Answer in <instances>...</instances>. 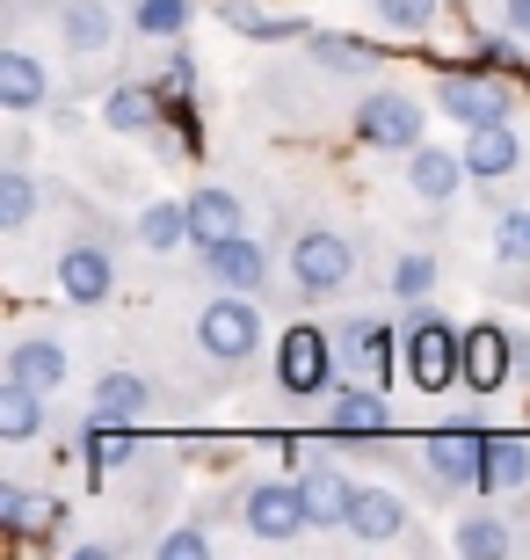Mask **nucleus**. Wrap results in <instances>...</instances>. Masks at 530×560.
<instances>
[{
  "label": "nucleus",
  "instance_id": "21",
  "mask_svg": "<svg viewBox=\"0 0 530 560\" xmlns=\"http://www.w3.org/2000/svg\"><path fill=\"white\" fill-rule=\"evenodd\" d=\"M161 117H167L161 88L123 81V88H109V95H103V125H109V131H123V139H139V131H153Z\"/></svg>",
  "mask_w": 530,
  "mask_h": 560
},
{
  "label": "nucleus",
  "instance_id": "13",
  "mask_svg": "<svg viewBox=\"0 0 530 560\" xmlns=\"http://www.w3.org/2000/svg\"><path fill=\"white\" fill-rule=\"evenodd\" d=\"M509 328L502 320H472L466 328V386L472 394H502L509 386Z\"/></svg>",
  "mask_w": 530,
  "mask_h": 560
},
{
  "label": "nucleus",
  "instance_id": "3",
  "mask_svg": "<svg viewBox=\"0 0 530 560\" xmlns=\"http://www.w3.org/2000/svg\"><path fill=\"white\" fill-rule=\"evenodd\" d=\"M291 284L306 291V299H342L356 284V248H349V233L334 226H313L291 241Z\"/></svg>",
  "mask_w": 530,
  "mask_h": 560
},
{
  "label": "nucleus",
  "instance_id": "16",
  "mask_svg": "<svg viewBox=\"0 0 530 560\" xmlns=\"http://www.w3.org/2000/svg\"><path fill=\"white\" fill-rule=\"evenodd\" d=\"M44 103H51L44 59L22 51V44H8V51H0V109H8V117H30V109H44Z\"/></svg>",
  "mask_w": 530,
  "mask_h": 560
},
{
  "label": "nucleus",
  "instance_id": "9",
  "mask_svg": "<svg viewBox=\"0 0 530 560\" xmlns=\"http://www.w3.org/2000/svg\"><path fill=\"white\" fill-rule=\"evenodd\" d=\"M428 474H436V488H480V474H487V430H436L422 444Z\"/></svg>",
  "mask_w": 530,
  "mask_h": 560
},
{
  "label": "nucleus",
  "instance_id": "25",
  "mask_svg": "<svg viewBox=\"0 0 530 560\" xmlns=\"http://www.w3.org/2000/svg\"><path fill=\"white\" fill-rule=\"evenodd\" d=\"M487 495H516L530 488V436H487V474H480Z\"/></svg>",
  "mask_w": 530,
  "mask_h": 560
},
{
  "label": "nucleus",
  "instance_id": "19",
  "mask_svg": "<svg viewBox=\"0 0 530 560\" xmlns=\"http://www.w3.org/2000/svg\"><path fill=\"white\" fill-rule=\"evenodd\" d=\"M408 183H414V197H428V205H450V197H458V183H472V167H466V153L414 145V153H408Z\"/></svg>",
  "mask_w": 530,
  "mask_h": 560
},
{
  "label": "nucleus",
  "instance_id": "6",
  "mask_svg": "<svg viewBox=\"0 0 530 560\" xmlns=\"http://www.w3.org/2000/svg\"><path fill=\"white\" fill-rule=\"evenodd\" d=\"M334 364H342V350H334V335L320 328H291L284 342H276V386H284L291 400H313L334 386Z\"/></svg>",
  "mask_w": 530,
  "mask_h": 560
},
{
  "label": "nucleus",
  "instance_id": "30",
  "mask_svg": "<svg viewBox=\"0 0 530 560\" xmlns=\"http://www.w3.org/2000/svg\"><path fill=\"white\" fill-rule=\"evenodd\" d=\"M44 524H66V502H30V488L0 480V532H44Z\"/></svg>",
  "mask_w": 530,
  "mask_h": 560
},
{
  "label": "nucleus",
  "instance_id": "10",
  "mask_svg": "<svg viewBox=\"0 0 530 560\" xmlns=\"http://www.w3.org/2000/svg\"><path fill=\"white\" fill-rule=\"evenodd\" d=\"M334 350H342L349 378H386L392 372V328L370 320V313H349L342 328H334Z\"/></svg>",
  "mask_w": 530,
  "mask_h": 560
},
{
  "label": "nucleus",
  "instance_id": "32",
  "mask_svg": "<svg viewBox=\"0 0 530 560\" xmlns=\"http://www.w3.org/2000/svg\"><path fill=\"white\" fill-rule=\"evenodd\" d=\"M197 0H131V30L139 37H182Z\"/></svg>",
  "mask_w": 530,
  "mask_h": 560
},
{
  "label": "nucleus",
  "instance_id": "5",
  "mask_svg": "<svg viewBox=\"0 0 530 560\" xmlns=\"http://www.w3.org/2000/svg\"><path fill=\"white\" fill-rule=\"evenodd\" d=\"M422 103L414 95H400V88H378V95H364L356 103V117H349V131L364 145H378V153H414L422 145Z\"/></svg>",
  "mask_w": 530,
  "mask_h": 560
},
{
  "label": "nucleus",
  "instance_id": "1",
  "mask_svg": "<svg viewBox=\"0 0 530 560\" xmlns=\"http://www.w3.org/2000/svg\"><path fill=\"white\" fill-rule=\"evenodd\" d=\"M408 378L422 394H450V386L466 378V335L450 328L428 299L408 306Z\"/></svg>",
  "mask_w": 530,
  "mask_h": 560
},
{
  "label": "nucleus",
  "instance_id": "20",
  "mask_svg": "<svg viewBox=\"0 0 530 560\" xmlns=\"http://www.w3.org/2000/svg\"><path fill=\"white\" fill-rule=\"evenodd\" d=\"M466 167H472V183H502V175H516V167H523V139H516L509 125L466 131Z\"/></svg>",
  "mask_w": 530,
  "mask_h": 560
},
{
  "label": "nucleus",
  "instance_id": "22",
  "mask_svg": "<svg viewBox=\"0 0 530 560\" xmlns=\"http://www.w3.org/2000/svg\"><path fill=\"white\" fill-rule=\"evenodd\" d=\"M204 262H211V277H219L225 291H262V277H269V255L255 248L247 233H233V241L204 248Z\"/></svg>",
  "mask_w": 530,
  "mask_h": 560
},
{
  "label": "nucleus",
  "instance_id": "26",
  "mask_svg": "<svg viewBox=\"0 0 530 560\" xmlns=\"http://www.w3.org/2000/svg\"><path fill=\"white\" fill-rule=\"evenodd\" d=\"M145 408H153V386H145L139 372H103L95 378V416L103 422H139Z\"/></svg>",
  "mask_w": 530,
  "mask_h": 560
},
{
  "label": "nucleus",
  "instance_id": "31",
  "mask_svg": "<svg viewBox=\"0 0 530 560\" xmlns=\"http://www.w3.org/2000/svg\"><path fill=\"white\" fill-rule=\"evenodd\" d=\"M139 241L153 255H175V248H182V241H189V197H182V205H145L139 211Z\"/></svg>",
  "mask_w": 530,
  "mask_h": 560
},
{
  "label": "nucleus",
  "instance_id": "8",
  "mask_svg": "<svg viewBox=\"0 0 530 560\" xmlns=\"http://www.w3.org/2000/svg\"><path fill=\"white\" fill-rule=\"evenodd\" d=\"M109 291H117V255L103 241H73L59 255V299L66 306H103Z\"/></svg>",
  "mask_w": 530,
  "mask_h": 560
},
{
  "label": "nucleus",
  "instance_id": "2",
  "mask_svg": "<svg viewBox=\"0 0 530 560\" xmlns=\"http://www.w3.org/2000/svg\"><path fill=\"white\" fill-rule=\"evenodd\" d=\"M197 350L211 364H225V372H247L262 357V313L247 306V291H225V299H211L197 313Z\"/></svg>",
  "mask_w": 530,
  "mask_h": 560
},
{
  "label": "nucleus",
  "instance_id": "15",
  "mask_svg": "<svg viewBox=\"0 0 530 560\" xmlns=\"http://www.w3.org/2000/svg\"><path fill=\"white\" fill-rule=\"evenodd\" d=\"M51 22H59V44H66V51H81V59H95V51L117 44L109 0H51Z\"/></svg>",
  "mask_w": 530,
  "mask_h": 560
},
{
  "label": "nucleus",
  "instance_id": "17",
  "mask_svg": "<svg viewBox=\"0 0 530 560\" xmlns=\"http://www.w3.org/2000/svg\"><path fill=\"white\" fill-rule=\"evenodd\" d=\"M408 524H414V510L392 488H356V510H349V532L364 546H392V539H408Z\"/></svg>",
  "mask_w": 530,
  "mask_h": 560
},
{
  "label": "nucleus",
  "instance_id": "27",
  "mask_svg": "<svg viewBox=\"0 0 530 560\" xmlns=\"http://www.w3.org/2000/svg\"><path fill=\"white\" fill-rule=\"evenodd\" d=\"M44 400H51V394L8 378V386H0V444H30V436L44 430Z\"/></svg>",
  "mask_w": 530,
  "mask_h": 560
},
{
  "label": "nucleus",
  "instance_id": "28",
  "mask_svg": "<svg viewBox=\"0 0 530 560\" xmlns=\"http://www.w3.org/2000/svg\"><path fill=\"white\" fill-rule=\"evenodd\" d=\"M313 59H320V73H356L364 81L370 66H378V51H370L364 37H342V30H313Z\"/></svg>",
  "mask_w": 530,
  "mask_h": 560
},
{
  "label": "nucleus",
  "instance_id": "29",
  "mask_svg": "<svg viewBox=\"0 0 530 560\" xmlns=\"http://www.w3.org/2000/svg\"><path fill=\"white\" fill-rule=\"evenodd\" d=\"M30 219H37V175L30 167H0V233H30Z\"/></svg>",
  "mask_w": 530,
  "mask_h": 560
},
{
  "label": "nucleus",
  "instance_id": "23",
  "mask_svg": "<svg viewBox=\"0 0 530 560\" xmlns=\"http://www.w3.org/2000/svg\"><path fill=\"white\" fill-rule=\"evenodd\" d=\"M219 22H225V30H240V37H255V44H298V37H313L298 15H262L255 0H219Z\"/></svg>",
  "mask_w": 530,
  "mask_h": 560
},
{
  "label": "nucleus",
  "instance_id": "11",
  "mask_svg": "<svg viewBox=\"0 0 530 560\" xmlns=\"http://www.w3.org/2000/svg\"><path fill=\"white\" fill-rule=\"evenodd\" d=\"M298 495H306V517H313V532H349L356 488H349V474H342V466H327V458H313L306 474H298Z\"/></svg>",
  "mask_w": 530,
  "mask_h": 560
},
{
  "label": "nucleus",
  "instance_id": "36",
  "mask_svg": "<svg viewBox=\"0 0 530 560\" xmlns=\"http://www.w3.org/2000/svg\"><path fill=\"white\" fill-rule=\"evenodd\" d=\"M161 560H204L211 553V539L197 532V524H175V532H161V546H153Z\"/></svg>",
  "mask_w": 530,
  "mask_h": 560
},
{
  "label": "nucleus",
  "instance_id": "37",
  "mask_svg": "<svg viewBox=\"0 0 530 560\" xmlns=\"http://www.w3.org/2000/svg\"><path fill=\"white\" fill-rule=\"evenodd\" d=\"M161 88H167V95H189V88H197V59H189V51H182V37H175V59H167Z\"/></svg>",
  "mask_w": 530,
  "mask_h": 560
},
{
  "label": "nucleus",
  "instance_id": "14",
  "mask_svg": "<svg viewBox=\"0 0 530 560\" xmlns=\"http://www.w3.org/2000/svg\"><path fill=\"white\" fill-rule=\"evenodd\" d=\"M233 233H247L240 197H233L225 183L189 189V248H219V241H233Z\"/></svg>",
  "mask_w": 530,
  "mask_h": 560
},
{
  "label": "nucleus",
  "instance_id": "34",
  "mask_svg": "<svg viewBox=\"0 0 530 560\" xmlns=\"http://www.w3.org/2000/svg\"><path fill=\"white\" fill-rule=\"evenodd\" d=\"M428 291H436V255L408 248L400 262H392V299H400V306H422Z\"/></svg>",
  "mask_w": 530,
  "mask_h": 560
},
{
  "label": "nucleus",
  "instance_id": "4",
  "mask_svg": "<svg viewBox=\"0 0 530 560\" xmlns=\"http://www.w3.org/2000/svg\"><path fill=\"white\" fill-rule=\"evenodd\" d=\"M240 524L262 546H291L298 532H313L298 480H247V488H240Z\"/></svg>",
  "mask_w": 530,
  "mask_h": 560
},
{
  "label": "nucleus",
  "instance_id": "24",
  "mask_svg": "<svg viewBox=\"0 0 530 560\" xmlns=\"http://www.w3.org/2000/svg\"><path fill=\"white\" fill-rule=\"evenodd\" d=\"M450 553H466V560H509L516 553V532L494 510H472L458 532H450Z\"/></svg>",
  "mask_w": 530,
  "mask_h": 560
},
{
  "label": "nucleus",
  "instance_id": "33",
  "mask_svg": "<svg viewBox=\"0 0 530 560\" xmlns=\"http://www.w3.org/2000/svg\"><path fill=\"white\" fill-rule=\"evenodd\" d=\"M370 8H378V22L392 37H428L436 15H444V0H370Z\"/></svg>",
  "mask_w": 530,
  "mask_h": 560
},
{
  "label": "nucleus",
  "instance_id": "12",
  "mask_svg": "<svg viewBox=\"0 0 530 560\" xmlns=\"http://www.w3.org/2000/svg\"><path fill=\"white\" fill-rule=\"evenodd\" d=\"M386 394L364 386V378H342V386H327V430L334 436H386Z\"/></svg>",
  "mask_w": 530,
  "mask_h": 560
},
{
  "label": "nucleus",
  "instance_id": "35",
  "mask_svg": "<svg viewBox=\"0 0 530 560\" xmlns=\"http://www.w3.org/2000/svg\"><path fill=\"white\" fill-rule=\"evenodd\" d=\"M494 255H502V262H530V211H509V219H502Z\"/></svg>",
  "mask_w": 530,
  "mask_h": 560
},
{
  "label": "nucleus",
  "instance_id": "18",
  "mask_svg": "<svg viewBox=\"0 0 530 560\" xmlns=\"http://www.w3.org/2000/svg\"><path fill=\"white\" fill-rule=\"evenodd\" d=\"M66 372H73V357H66V342H51V335H22L15 350H8V378L37 386V394H59Z\"/></svg>",
  "mask_w": 530,
  "mask_h": 560
},
{
  "label": "nucleus",
  "instance_id": "38",
  "mask_svg": "<svg viewBox=\"0 0 530 560\" xmlns=\"http://www.w3.org/2000/svg\"><path fill=\"white\" fill-rule=\"evenodd\" d=\"M502 22H509V37H530V0H502Z\"/></svg>",
  "mask_w": 530,
  "mask_h": 560
},
{
  "label": "nucleus",
  "instance_id": "7",
  "mask_svg": "<svg viewBox=\"0 0 530 560\" xmlns=\"http://www.w3.org/2000/svg\"><path fill=\"white\" fill-rule=\"evenodd\" d=\"M436 109L458 117L466 131H480V125H509L516 95H509V88H494V81H480V73H436Z\"/></svg>",
  "mask_w": 530,
  "mask_h": 560
}]
</instances>
